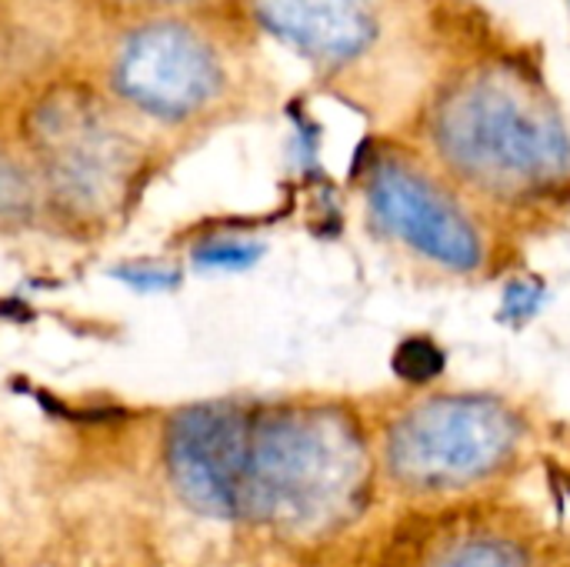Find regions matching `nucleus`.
<instances>
[{"label":"nucleus","instance_id":"1","mask_svg":"<svg viewBox=\"0 0 570 567\" xmlns=\"http://www.w3.org/2000/svg\"><path fill=\"white\" fill-rule=\"evenodd\" d=\"M364 491L367 451L344 411L297 404L250 418L240 518L291 535H324L361 508Z\"/></svg>","mask_w":570,"mask_h":567},{"label":"nucleus","instance_id":"2","mask_svg":"<svg viewBox=\"0 0 570 567\" xmlns=\"http://www.w3.org/2000/svg\"><path fill=\"white\" fill-rule=\"evenodd\" d=\"M431 134L461 177L494 194H534L570 170L561 117L511 77L464 80L438 104Z\"/></svg>","mask_w":570,"mask_h":567},{"label":"nucleus","instance_id":"3","mask_svg":"<svg viewBox=\"0 0 570 567\" xmlns=\"http://www.w3.org/2000/svg\"><path fill=\"white\" fill-rule=\"evenodd\" d=\"M127 117L94 77L50 80L20 114L33 177L70 211L107 214L127 197L144 164Z\"/></svg>","mask_w":570,"mask_h":567},{"label":"nucleus","instance_id":"4","mask_svg":"<svg viewBox=\"0 0 570 567\" xmlns=\"http://www.w3.org/2000/svg\"><path fill=\"white\" fill-rule=\"evenodd\" d=\"M94 80L130 117L190 124L224 100L230 70L197 10H170L110 20Z\"/></svg>","mask_w":570,"mask_h":567},{"label":"nucleus","instance_id":"5","mask_svg":"<svg viewBox=\"0 0 570 567\" xmlns=\"http://www.w3.org/2000/svg\"><path fill=\"white\" fill-rule=\"evenodd\" d=\"M518 414L484 394H448L407 408L387 431L394 481L414 491L468 488L498 475L518 451Z\"/></svg>","mask_w":570,"mask_h":567},{"label":"nucleus","instance_id":"6","mask_svg":"<svg viewBox=\"0 0 570 567\" xmlns=\"http://www.w3.org/2000/svg\"><path fill=\"white\" fill-rule=\"evenodd\" d=\"M371 217L431 264L471 274L484 264V237L464 207L424 170L397 157H377L364 180Z\"/></svg>","mask_w":570,"mask_h":567},{"label":"nucleus","instance_id":"7","mask_svg":"<svg viewBox=\"0 0 570 567\" xmlns=\"http://www.w3.org/2000/svg\"><path fill=\"white\" fill-rule=\"evenodd\" d=\"M250 418L237 404H190L170 418L164 441L167 475L194 511L240 518Z\"/></svg>","mask_w":570,"mask_h":567},{"label":"nucleus","instance_id":"8","mask_svg":"<svg viewBox=\"0 0 570 567\" xmlns=\"http://www.w3.org/2000/svg\"><path fill=\"white\" fill-rule=\"evenodd\" d=\"M254 20L321 63L357 57L374 37L371 0H247Z\"/></svg>","mask_w":570,"mask_h":567},{"label":"nucleus","instance_id":"9","mask_svg":"<svg viewBox=\"0 0 570 567\" xmlns=\"http://www.w3.org/2000/svg\"><path fill=\"white\" fill-rule=\"evenodd\" d=\"M428 567H531L521 545L498 535H471L448 545Z\"/></svg>","mask_w":570,"mask_h":567},{"label":"nucleus","instance_id":"10","mask_svg":"<svg viewBox=\"0 0 570 567\" xmlns=\"http://www.w3.org/2000/svg\"><path fill=\"white\" fill-rule=\"evenodd\" d=\"M37 204V177L23 157L0 140V224L30 217Z\"/></svg>","mask_w":570,"mask_h":567},{"label":"nucleus","instance_id":"11","mask_svg":"<svg viewBox=\"0 0 570 567\" xmlns=\"http://www.w3.org/2000/svg\"><path fill=\"white\" fill-rule=\"evenodd\" d=\"M264 257V244L261 241H247V237H214L194 247L190 264L197 271H214V274H240L250 271L257 261Z\"/></svg>","mask_w":570,"mask_h":567},{"label":"nucleus","instance_id":"12","mask_svg":"<svg viewBox=\"0 0 570 567\" xmlns=\"http://www.w3.org/2000/svg\"><path fill=\"white\" fill-rule=\"evenodd\" d=\"M544 304H548V284L541 277H514L501 294L498 321L508 328H524L544 311Z\"/></svg>","mask_w":570,"mask_h":567},{"label":"nucleus","instance_id":"13","mask_svg":"<svg viewBox=\"0 0 570 567\" xmlns=\"http://www.w3.org/2000/svg\"><path fill=\"white\" fill-rule=\"evenodd\" d=\"M444 371V351L431 338H407L394 351V374L411 384H428Z\"/></svg>","mask_w":570,"mask_h":567},{"label":"nucleus","instance_id":"14","mask_svg":"<svg viewBox=\"0 0 570 567\" xmlns=\"http://www.w3.org/2000/svg\"><path fill=\"white\" fill-rule=\"evenodd\" d=\"M83 10H94L110 20H127V17H147V13H170V10H200L207 0H63Z\"/></svg>","mask_w":570,"mask_h":567},{"label":"nucleus","instance_id":"15","mask_svg":"<svg viewBox=\"0 0 570 567\" xmlns=\"http://www.w3.org/2000/svg\"><path fill=\"white\" fill-rule=\"evenodd\" d=\"M110 277L120 281L124 287H130L134 294H167V291H174L180 284V271L177 267L150 264V261L110 267Z\"/></svg>","mask_w":570,"mask_h":567},{"label":"nucleus","instance_id":"16","mask_svg":"<svg viewBox=\"0 0 570 567\" xmlns=\"http://www.w3.org/2000/svg\"><path fill=\"white\" fill-rule=\"evenodd\" d=\"M568 3H570V0H568Z\"/></svg>","mask_w":570,"mask_h":567}]
</instances>
